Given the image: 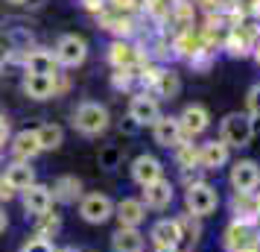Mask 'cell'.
Segmentation results:
<instances>
[{
	"label": "cell",
	"mask_w": 260,
	"mask_h": 252,
	"mask_svg": "<svg viewBox=\"0 0 260 252\" xmlns=\"http://www.w3.org/2000/svg\"><path fill=\"white\" fill-rule=\"evenodd\" d=\"M71 123H73V129H76L79 135L94 138V135H103L108 129L111 115H108V108L103 106V103H96V100H85V103H79V106L73 108Z\"/></svg>",
	"instance_id": "obj_1"
},
{
	"label": "cell",
	"mask_w": 260,
	"mask_h": 252,
	"mask_svg": "<svg viewBox=\"0 0 260 252\" xmlns=\"http://www.w3.org/2000/svg\"><path fill=\"white\" fill-rule=\"evenodd\" d=\"M216 208H219V191L213 188L211 182L202 179L184 188V211L187 214L205 220V217L216 214Z\"/></svg>",
	"instance_id": "obj_2"
},
{
	"label": "cell",
	"mask_w": 260,
	"mask_h": 252,
	"mask_svg": "<svg viewBox=\"0 0 260 252\" xmlns=\"http://www.w3.org/2000/svg\"><path fill=\"white\" fill-rule=\"evenodd\" d=\"M251 138H254V126H251L246 111H228L219 120V141L228 150H243L251 144Z\"/></svg>",
	"instance_id": "obj_3"
},
{
	"label": "cell",
	"mask_w": 260,
	"mask_h": 252,
	"mask_svg": "<svg viewBox=\"0 0 260 252\" xmlns=\"http://www.w3.org/2000/svg\"><path fill=\"white\" fill-rule=\"evenodd\" d=\"M222 246L228 252H260V229L246 226V223H240V220H231V223L225 226Z\"/></svg>",
	"instance_id": "obj_4"
},
{
	"label": "cell",
	"mask_w": 260,
	"mask_h": 252,
	"mask_svg": "<svg viewBox=\"0 0 260 252\" xmlns=\"http://www.w3.org/2000/svg\"><path fill=\"white\" fill-rule=\"evenodd\" d=\"M79 217L91 226H103L114 217V200L108 193H100V191H91V193H82L79 200Z\"/></svg>",
	"instance_id": "obj_5"
},
{
	"label": "cell",
	"mask_w": 260,
	"mask_h": 252,
	"mask_svg": "<svg viewBox=\"0 0 260 252\" xmlns=\"http://www.w3.org/2000/svg\"><path fill=\"white\" fill-rule=\"evenodd\" d=\"M228 185L234 193H254L260 191V164L254 158H237L228 170Z\"/></svg>",
	"instance_id": "obj_6"
},
{
	"label": "cell",
	"mask_w": 260,
	"mask_h": 252,
	"mask_svg": "<svg viewBox=\"0 0 260 252\" xmlns=\"http://www.w3.org/2000/svg\"><path fill=\"white\" fill-rule=\"evenodd\" d=\"M53 56L59 62V68H79V65L88 59V44H85V38L68 33V36H61L59 41H56Z\"/></svg>",
	"instance_id": "obj_7"
},
{
	"label": "cell",
	"mask_w": 260,
	"mask_h": 252,
	"mask_svg": "<svg viewBox=\"0 0 260 252\" xmlns=\"http://www.w3.org/2000/svg\"><path fill=\"white\" fill-rule=\"evenodd\" d=\"M152 138L158 147H164V150H176L178 144H184L190 141L187 135L181 132V123H178L176 115H161V118L152 123Z\"/></svg>",
	"instance_id": "obj_8"
},
{
	"label": "cell",
	"mask_w": 260,
	"mask_h": 252,
	"mask_svg": "<svg viewBox=\"0 0 260 252\" xmlns=\"http://www.w3.org/2000/svg\"><path fill=\"white\" fill-rule=\"evenodd\" d=\"M129 118L138 126H152L155 120L161 118V100L152 97L149 91H138L129 100Z\"/></svg>",
	"instance_id": "obj_9"
},
{
	"label": "cell",
	"mask_w": 260,
	"mask_h": 252,
	"mask_svg": "<svg viewBox=\"0 0 260 252\" xmlns=\"http://www.w3.org/2000/svg\"><path fill=\"white\" fill-rule=\"evenodd\" d=\"M254 44H257L254 30L246 26V24H240V26H231V30H228V36H225V41H222V50L228 56H234V59H246V56L254 53Z\"/></svg>",
	"instance_id": "obj_10"
},
{
	"label": "cell",
	"mask_w": 260,
	"mask_h": 252,
	"mask_svg": "<svg viewBox=\"0 0 260 252\" xmlns=\"http://www.w3.org/2000/svg\"><path fill=\"white\" fill-rule=\"evenodd\" d=\"M132 182L138 185V188H146V185H152V182L164 179V164H161V158L152 156V153H141V156L132 161Z\"/></svg>",
	"instance_id": "obj_11"
},
{
	"label": "cell",
	"mask_w": 260,
	"mask_h": 252,
	"mask_svg": "<svg viewBox=\"0 0 260 252\" xmlns=\"http://www.w3.org/2000/svg\"><path fill=\"white\" fill-rule=\"evenodd\" d=\"M21 205H24L26 217H41L53 211V193H50V185H41V182H32L26 191H21Z\"/></svg>",
	"instance_id": "obj_12"
},
{
	"label": "cell",
	"mask_w": 260,
	"mask_h": 252,
	"mask_svg": "<svg viewBox=\"0 0 260 252\" xmlns=\"http://www.w3.org/2000/svg\"><path fill=\"white\" fill-rule=\"evenodd\" d=\"M141 203L146 205V211H167L176 203V188L170 179H158L152 185H146L141 193Z\"/></svg>",
	"instance_id": "obj_13"
},
{
	"label": "cell",
	"mask_w": 260,
	"mask_h": 252,
	"mask_svg": "<svg viewBox=\"0 0 260 252\" xmlns=\"http://www.w3.org/2000/svg\"><path fill=\"white\" fill-rule=\"evenodd\" d=\"M178 123H181V132L193 141L196 135H202L211 126V111L202 106V103H190V106H184V111L178 115Z\"/></svg>",
	"instance_id": "obj_14"
},
{
	"label": "cell",
	"mask_w": 260,
	"mask_h": 252,
	"mask_svg": "<svg viewBox=\"0 0 260 252\" xmlns=\"http://www.w3.org/2000/svg\"><path fill=\"white\" fill-rule=\"evenodd\" d=\"M143 59H149V56H143L141 50L135 47L132 41H126V38H114L111 47H108V62L114 65V71L135 68V65H141Z\"/></svg>",
	"instance_id": "obj_15"
},
{
	"label": "cell",
	"mask_w": 260,
	"mask_h": 252,
	"mask_svg": "<svg viewBox=\"0 0 260 252\" xmlns=\"http://www.w3.org/2000/svg\"><path fill=\"white\" fill-rule=\"evenodd\" d=\"M24 94L29 100H50L59 94V76H44V73H24Z\"/></svg>",
	"instance_id": "obj_16"
},
{
	"label": "cell",
	"mask_w": 260,
	"mask_h": 252,
	"mask_svg": "<svg viewBox=\"0 0 260 252\" xmlns=\"http://www.w3.org/2000/svg\"><path fill=\"white\" fill-rule=\"evenodd\" d=\"M228 161H231V150L219 138L199 144V167L202 170H222V167H228Z\"/></svg>",
	"instance_id": "obj_17"
},
{
	"label": "cell",
	"mask_w": 260,
	"mask_h": 252,
	"mask_svg": "<svg viewBox=\"0 0 260 252\" xmlns=\"http://www.w3.org/2000/svg\"><path fill=\"white\" fill-rule=\"evenodd\" d=\"M149 240L152 246H181V229L176 217H161L149 226Z\"/></svg>",
	"instance_id": "obj_18"
},
{
	"label": "cell",
	"mask_w": 260,
	"mask_h": 252,
	"mask_svg": "<svg viewBox=\"0 0 260 252\" xmlns=\"http://www.w3.org/2000/svg\"><path fill=\"white\" fill-rule=\"evenodd\" d=\"M114 217L120 226L141 229V223L146 220V205L141 203V197H123L120 203H114Z\"/></svg>",
	"instance_id": "obj_19"
},
{
	"label": "cell",
	"mask_w": 260,
	"mask_h": 252,
	"mask_svg": "<svg viewBox=\"0 0 260 252\" xmlns=\"http://www.w3.org/2000/svg\"><path fill=\"white\" fill-rule=\"evenodd\" d=\"M24 73H44V76H59V62L53 50L36 47L24 53Z\"/></svg>",
	"instance_id": "obj_20"
},
{
	"label": "cell",
	"mask_w": 260,
	"mask_h": 252,
	"mask_svg": "<svg viewBox=\"0 0 260 252\" xmlns=\"http://www.w3.org/2000/svg\"><path fill=\"white\" fill-rule=\"evenodd\" d=\"M0 176L6 179V185H9L12 191L21 193V191H26V188L36 182V167H32V161H9Z\"/></svg>",
	"instance_id": "obj_21"
},
{
	"label": "cell",
	"mask_w": 260,
	"mask_h": 252,
	"mask_svg": "<svg viewBox=\"0 0 260 252\" xmlns=\"http://www.w3.org/2000/svg\"><path fill=\"white\" fill-rule=\"evenodd\" d=\"M9 153H12V161H32V158L41 153L36 129H21V132L9 141Z\"/></svg>",
	"instance_id": "obj_22"
},
{
	"label": "cell",
	"mask_w": 260,
	"mask_h": 252,
	"mask_svg": "<svg viewBox=\"0 0 260 252\" xmlns=\"http://www.w3.org/2000/svg\"><path fill=\"white\" fill-rule=\"evenodd\" d=\"M53 193V203L59 205H73L82 200V179L79 176H59V179L50 185Z\"/></svg>",
	"instance_id": "obj_23"
},
{
	"label": "cell",
	"mask_w": 260,
	"mask_h": 252,
	"mask_svg": "<svg viewBox=\"0 0 260 252\" xmlns=\"http://www.w3.org/2000/svg\"><path fill=\"white\" fill-rule=\"evenodd\" d=\"M111 249L114 252H143L146 249V235L141 229L117 226L111 235Z\"/></svg>",
	"instance_id": "obj_24"
},
{
	"label": "cell",
	"mask_w": 260,
	"mask_h": 252,
	"mask_svg": "<svg viewBox=\"0 0 260 252\" xmlns=\"http://www.w3.org/2000/svg\"><path fill=\"white\" fill-rule=\"evenodd\" d=\"M231 214L246 226H260L257 214H254V193H234L231 197Z\"/></svg>",
	"instance_id": "obj_25"
},
{
	"label": "cell",
	"mask_w": 260,
	"mask_h": 252,
	"mask_svg": "<svg viewBox=\"0 0 260 252\" xmlns=\"http://www.w3.org/2000/svg\"><path fill=\"white\" fill-rule=\"evenodd\" d=\"M100 21H103V26H106V30H111L117 38H126V41H129V38L135 36V21H132L129 15H120V12L108 15V12H100Z\"/></svg>",
	"instance_id": "obj_26"
},
{
	"label": "cell",
	"mask_w": 260,
	"mask_h": 252,
	"mask_svg": "<svg viewBox=\"0 0 260 252\" xmlns=\"http://www.w3.org/2000/svg\"><path fill=\"white\" fill-rule=\"evenodd\" d=\"M178 91H181V79H178V73H173V71H167L164 68L149 94L158 97V100H173V97H178Z\"/></svg>",
	"instance_id": "obj_27"
},
{
	"label": "cell",
	"mask_w": 260,
	"mask_h": 252,
	"mask_svg": "<svg viewBox=\"0 0 260 252\" xmlns=\"http://www.w3.org/2000/svg\"><path fill=\"white\" fill-rule=\"evenodd\" d=\"M38 135V147H41V153H47V150H59L64 144V129H61L59 123H41L36 129Z\"/></svg>",
	"instance_id": "obj_28"
},
{
	"label": "cell",
	"mask_w": 260,
	"mask_h": 252,
	"mask_svg": "<svg viewBox=\"0 0 260 252\" xmlns=\"http://www.w3.org/2000/svg\"><path fill=\"white\" fill-rule=\"evenodd\" d=\"M36 220V238H44V240H50V238H56L59 235V229H61V217L56 214V211H47V214H41V217H32Z\"/></svg>",
	"instance_id": "obj_29"
},
{
	"label": "cell",
	"mask_w": 260,
	"mask_h": 252,
	"mask_svg": "<svg viewBox=\"0 0 260 252\" xmlns=\"http://www.w3.org/2000/svg\"><path fill=\"white\" fill-rule=\"evenodd\" d=\"M176 164L178 170H190V167H199V147L190 144V141H184V144H178L176 150Z\"/></svg>",
	"instance_id": "obj_30"
},
{
	"label": "cell",
	"mask_w": 260,
	"mask_h": 252,
	"mask_svg": "<svg viewBox=\"0 0 260 252\" xmlns=\"http://www.w3.org/2000/svg\"><path fill=\"white\" fill-rule=\"evenodd\" d=\"M176 220H178V229H181V243H184V240L196 243V240L202 238V220L199 217H193V214L184 211V214H178Z\"/></svg>",
	"instance_id": "obj_31"
},
{
	"label": "cell",
	"mask_w": 260,
	"mask_h": 252,
	"mask_svg": "<svg viewBox=\"0 0 260 252\" xmlns=\"http://www.w3.org/2000/svg\"><path fill=\"white\" fill-rule=\"evenodd\" d=\"M246 115L254 126V135L260 132V82H254L248 88V97H246Z\"/></svg>",
	"instance_id": "obj_32"
},
{
	"label": "cell",
	"mask_w": 260,
	"mask_h": 252,
	"mask_svg": "<svg viewBox=\"0 0 260 252\" xmlns=\"http://www.w3.org/2000/svg\"><path fill=\"white\" fill-rule=\"evenodd\" d=\"M96 161H100V167L103 170H117L120 161H123V150H120L117 144H106L103 150H100Z\"/></svg>",
	"instance_id": "obj_33"
},
{
	"label": "cell",
	"mask_w": 260,
	"mask_h": 252,
	"mask_svg": "<svg viewBox=\"0 0 260 252\" xmlns=\"http://www.w3.org/2000/svg\"><path fill=\"white\" fill-rule=\"evenodd\" d=\"M18 252H56V243L32 235V238H26L24 243H21V249H18Z\"/></svg>",
	"instance_id": "obj_34"
},
{
	"label": "cell",
	"mask_w": 260,
	"mask_h": 252,
	"mask_svg": "<svg viewBox=\"0 0 260 252\" xmlns=\"http://www.w3.org/2000/svg\"><path fill=\"white\" fill-rule=\"evenodd\" d=\"M132 82H135V71H132V68H123V71L111 73V88H114V91H129Z\"/></svg>",
	"instance_id": "obj_35"
},
{
	"label": "cell",
	"mask_w": 260,
	"mask_h": 252,
	"mask_svg": "<svg viewBox=\"0 0 260 252\" xmlns=\"http://www.w3.org/2000/svg\"><path fill=\"white\" fill-rule=\"evenodd\" d=\"M111 6H114V12H120V15H129L135 6H138V0H108Z\"/></svg>",
	"instance_id": "obj_36"
},
{
	"label": "cell",
	"mask_w": 260,
	"mask_h": 252,
	"mask_svg": "<svg viewBox=\"0 0 260 252\" xmlns=\"http://www.w3.org/2000/svg\"><path fill=\"white\" fill-rule=\"evenodd\" d=\"M9 144V118L0 111V150Z\"/></svg>",
	"instance_id": "obj_37"
},
{
	"label": "cell",
	"mask_w": 260,
	"mask_h": 252,
	"mask_svg": "<svg viewBox=\"0 0 260 252\" xmlns=\"http://www.w3.org/2000/svg\"><path fill=\"white\" fill-rule=\"evenodd\" d=\"M138 129H141V126H138V123H135V120L129 118V115H126V118L120 120V132H123V135H135Z\"/></svg>",
	"instance_id": "obj_38"
},
{
	"label": "cell",
	"mask_w": 260,
	"mask_h": 252,
	"mask_svg": "<svg viewBox=\"0 0 260 252\" xmlns=\"http://www.w3.org/2000/svg\"><path fill=\"white\" fill-rule=\"evenodd\" d=\"M6 229H9V214H6V208L0 205V235H3Z\"/></svg>",
	"instance_id": "obj_39"
},
{
	"label": "cell",
	"mask_w": 260,
	"mask_h": 252,
	"mask_svg": "<svg viewBox=\"0 0 260 252\" xmlns=\"http://www.w3.org/2000/svg\"><path fill=\"white\" fill-rule=\"evenodd\" d=\"M44 3H47V0H24V6H26V9H41Z\"/></svg>",
	"instance_id": "obj_40"
},
{
	"label": "cell",
	"mask_w": 260,
	"mask_h": 252,
	"mask_svg": "<svg viewBox=\"0 0 260 252\" xmlns=\"http://www.w3.org/2000/svg\"><path fill=\"white\" fill-rule=\"evenodd\" d=\"M254 214H257V220H260V191H254Z\"/></svg>",
	"instance_id": "obj_41"
},
{
	"label": "cell",
	"mask_w": 260,
	"mask_h": 252,
	"mask_svg": "<svg viewBox=\"0 0 260 252\" xmlns=\"http://www.w3.org/2000/svg\"><path fill=\"white\" fill-rule=\"evenodd\" d=\"M6 53L9 50H3V44H0V73H3V65H6Z\"/></svg>",
	"instance_id": "obj_42"
},
{
	"label": "cell",
	"mask_w": 260,
	"mask_h": 252,
	"mask_svg": "<svg viewBox=\"0 0 260 252\" xmlns=\"http://www.w3.org/2000/svg\"><path fill=\"white\" fill-rule=\"evenodd\" d=\"M152 252H178L176 246H152Z\"/></svg>",
	"instance_id": "obj_43"
},
{
	"label": "cell",
	"mask_w": 260,
	"mask_h": 252,
	"mask_svg": "<svg viewBox=\"0 0 260 252\" xmlns=\"http://www.w3.org/2000/svg\"><path fill=\"white\" fill-rule=\"evenodd\" d=\"M56 252H82V249H76V246H56Z\"/></svg>",
	"instance_id": "obj_44"
},
{
	"label": "cell",
	"mask_w": 260,
	"mask_h": 252,
	"mask_svg": "<svg viewBox=\"0 0 260 252\" xmlns=\"http://www.w3.org/2000/svg\"><path fill=\"white\" fill-rule=\"evenodd\" d=\"M251 56H254V59H257V65H260V41L254 44V53H251Z\"/></svg>",
	"instance_id": "obj_45"
},
{
	"label": "cell",
	"mask_w": 260,
	"mask_h": 252,
	"mask_svg": "<svg viewBox=\"0 0 260 252\" xmlns=\"http://www.w3.org/2000/svg\"><path fill=\"white\" fill-rule=\"evenodd\" d=\"M6 3H12V6H24V0H6Z\"/></svg>",
	"instance_id": "obj_46"
},
{
	"label": "cell",
	"mask_w": 260,
	"mask_h": 252,
	"mask_svg": "<svg viewBox=\"0 0 260 252\" xmlns=\"http://www.w3.org/2000/svg\"><path fill=\"white\" fill-rule=\"evenodd\" d=\"M178 252H181V249H178Z\"/></svg>",
	"instance_id": "obj_47"
}]
</instances>
